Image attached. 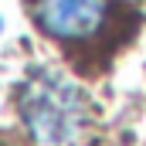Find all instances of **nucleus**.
<instances>
[{
	"label": "nucleus",
	"instance_id": "nucleus-1",
	"mask_svg": "<svg viewBox=\"0 0 146 146\" xmlns=\"http://www.w3.org/2000/svg\"><path fill=\"white\" fill-rule=\"evenodd\" d=\"M21 115L37 143L65 146L82 133L88 109L72 82L54 72H37L34 78H27L21 92Z\"/></svg>",
	"mask_w": 146,
	"mask_h": 146
},
{
	"label": "nucleus",
	"instance_id": "nucleus-3",
	"mask_svg": "<svg viewBox=\"0 0 146 146\" xmlns=\"http://www.w3.org/2000/svg\"><path fill=\"white\" fill-rule=\"evenodd\" d=\"M0 31H3V21H0Z\"/></svg>",
	"mask_w": 146,
	"mask_h": 146
},
{
	"label": "nucleus",
	"instance_id": "nucleus-2",
	"mask_svg": "<svg viewBox=\"0 0 146 146\" xmlns=\"http://www.w3.org/2000/svg\"><path fill=\"white\" fill-rule=\"evenodd\" d=\"M37 31L65 51H95L115 31L112 0H27Z\"/></svg>",
	"mask_w": 146,
	"mask_h": 146
}]
</instances>
